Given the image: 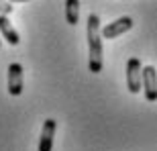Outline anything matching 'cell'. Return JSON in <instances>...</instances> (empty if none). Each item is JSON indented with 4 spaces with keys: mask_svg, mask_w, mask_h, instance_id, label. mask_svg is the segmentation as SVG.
Returning <instances> with one entry per match:
<instances>
[{
    "mask_svg": "<svg viewBox=\"0 0 157 151\" xmlns=\"http://www.w3.org/2000/svg\"><path fill=\"white\" fill-rule=\"evenodd\" d=\"M100 18L98 14H90L86 25V37H88V68L92 74H100L104 59H102V35H100Z\"/></svg>",
    "mask_w": 157,
    "mask_h": 151,
    "instance_id": "obj_1",
    "label": "cell"
},
{
    "mask_svg": "<svg viewBox=\"0 0 157 151\" xmlns=\"http://www.w3.org/2000/svg\"><path fill=\"white\" fill-rule=\"evenodd\" d=\"M143 86V65L137 57L127 61V88L131 94H139Z\"/></svg>",
    "mask_w": 157,
    "mask_h": 151,
    "instance_id": "obj_2",
    "label": "cell"
},
{
    "mask_svg": "<svg viewBox=\"0 0 157 151\" xmlns=\"http://www.w3.org/2000/svg\"><path fill=\"white\" fill-rule=\"evenodd\" d=\"M133 29V18L131 17H121L117 21H112V23L104 25L102 29H100V35L102 39H117V37L124 35L127 31Z\"/></svg>",
    "mask_w": 157,
    "mask_h": 151,
    "instance_id": "obj_3",
    "label": "cell"
},
{
    "mask_svg": "<svg viewBox=\"0 0 157 151\" xmlns=\"http://www.w3.org/2000/svg\"><path fill=\"white\" fill-rule=\"evenodd\" d=\"M8 94L10 96H21L23 94V88H25V80H23V65L21 64H10L8 65Z\"/></svg>",
    "mask_w": 157,
    "mask_h": 151,
    "instance_id": "obj_4",
    "label": "cell"
},
{
    "mask_svg": "<svg viewBox=\"0 0 157 151\" xmlns=\"http://www.w3.org/2000/svg\"><path fill=\"white\" fill-rule=\"evenodd\" d=\"M147 102H157V70L153 65L143 68V88Z\"/></svg>",
    "mask_w": 157,
    "mask_h": 151,
    "instance_id": "obj_5",
    "label": "cell"
},
{
    "mask_svg": "<svg viewBox=\"0 0 157 151\" xmlns=\"http://www.w3.org/2000/svg\"><path fill=\"white\" fill-rule=\"evenodd\" d=\"M55 129L57 121L55 118H47L41 129V139H39V151H51L53 149V137H55Z\"/></svg>",
    "mask_w": 157,
    "mask_h": 151,
    "instance_id": "obj_6",
    "label": "cell"
},
{
    "mask_svg": "<svg viewBox=\"0 0 157 151\" xmlns=\"http://www.w3.org/2000/svg\"><path fill=\"white\" fill-rule=\"evenodd\" d=\"M0 35L4 37V41L8 45H18L21 43V37H18V31L12 27V23L8 21V17H0Z\"/></svg>",
    "mask_w": 157,
    "mask_h": 151,
    "instance_id": "obj_7",
    "label": "cell"
},
{
    "mask_svg": "<svg viewBox=\"0 0 157 151\" xmlns=\"http://www.w3.org/2000/svg\"><path fill=\"white\" fill-rule=\"evenodd\" d=\"M65 21L74 27L80 21V2L78 0H67L65 2Z\"/></svg>",
    "mask_w": 157,
    "mask_h": 151,
    "instance_id": "obj_8",
    "label": "cell"
},
{
    "mask_svg": "<svg viewBox=\"0 0 157 151\" xmlns=\"http://www.w3.org/2000/svg\"><path fill=\"white\" fill-rule=\"evenodd\" d=\"M12 8H14V6H12L10 2H0V17H8L12 12Z\"/></svg>",
    "mask_w": 157,
    "mask_h": 151,
    "instance_id": "obj_9",
    "label": "cell"
}]
</instances>
